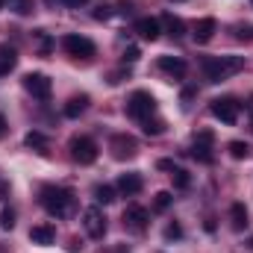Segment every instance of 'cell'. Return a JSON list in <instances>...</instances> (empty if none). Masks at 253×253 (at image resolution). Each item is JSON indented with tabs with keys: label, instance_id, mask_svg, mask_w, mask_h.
Masks as SVG:
<instances>
[{
	"label": "cell",
	"instance_id": "obj_25",
	"mask_svg": "<svg viewBox=\"0 0 253 253\" xmlns=\"http://www.w3.org/2000/svg\"><path fill=\"white\" fill-rule=\"evenodd\" d=\"M248 153H251V147H248L245 141H230V156H233V159H245Z\"/></svg>",
	"mask_w": 253,
	"mask_h": 253
},
{
	"label": "cell",
	"instance_id": "obj_32",
	"mask_svg": "<svg viewBox=\"0 0 253 253\" xmlns=\"http://www.w3.org/2000/svg\"><path fill=\"white\" fill-rule=\"evenodd\" d=\"M194 141H200V144H212V132H209V129H200V132L194 135Z\"/></svg>",
	"mask_w": 253,
	"mask_h": 253
},
{
	"label": "cell",
	"instance_id": "obj_27",
	"mask_svg": "<svg viewBox=\"0 0 253 253\" xmlns=\"http://www.w3.org/2000/svg\"><path fill=\"white\" fill-rule=\"evenodd\" d=\"M0 227H3V230H12V227H15V212H12V209H3V212H0Z\"/></svg>",
	"mask_w": 253,
	"mask_h": 253
},
{
	"label": "cell",
	"instance_id": "obj_11",
	"mask_svg": "<svg viewBox=\"0 0 253 253\" xmlns=\"http://www.w3.org/2000/svg\"><path fill=\"white\" fill-rule=\"evenodd\" d=\"M215 30H218V21H215V18H200V21L194 24V42H197V44L212 42Z\"/></svg>",
	"mask_w": 253,
	"mask_h": 253
},
{
	"label": "cell",
	"instance_id": "obj_13",
	"mask_svg": "<svg viewBox=\"0 0 253 253\" xmlns=\"http://www.w3.org/2000/svg\"><path fill=\"white\" fill-rule=\"evenodd\" d=\"M30 242H33V245L47 248V245H53V242H56V230H53L50 224H39V227H33V230H30Z\"/></svg>",
	"mask_w": 253,
	"mask_h": 253
},
{
	"label": "cell",
	"instance_id": "obj_3",
	"mask_svg": "<svg viewBox=\"0 0 253 253\" xmlns=\"http://www.w3.org/2000/svg\"><path fill=\"white\" fill-rule=\"evenodd\" d=\"M156 112V97L150 91H132L129 100H126V115L135 118V121H144Z\"/></svg>",
	"mask_w": 253,
	"mask_h": 253
},
{
	"label": "cell",
	"instance_id": "obj_6",
	"mask_svg": "<svg viewBox=\"0 0 253 253\" xmlns=\"http://www.w3.org/2000/svg\"><path fill=\"white\" fill-rule=\"evenodd\" d=\"M109 150H112V156L118 162H124V159H132L138 153V141L132 135H126V132H118V135L109 138Z\"/></svg>",
	"mask_w": 253,
	"mask_h": 253
},
{
	"label": "cell",
	"instance_id": "obj_15",
	"mask_svg": "<svg viewBox=\"0 0 253 253\" xmlns=\"http://www.w3.org/2000/svg\"><path fill=\"white\" fill-rule=\"evenodd\" d=\"M159 71H165L168 77H186V62L180 56H159Z\"/></svg>",
	"mask_w": 253,
	"mask_h": 253
},
{
	"label": "cell",
	"instance_id": "obj_39",
	"mask_svg": "<svg viewBox=\"0 0 253 253\" xmlns=\"http://www.w3.org/2000/svg\"><path fill=\"white\" fill-rule=\"evenodd\" d=\"M251 3H253V0H251Z\"/></svg>",
	"mask_w": 253,
	"mask_h": 253
},
{
	"label": "cell",
	"instance_id": "obj_29",
	"mask_svg": "<svg viewBox=\"0 0 253 253\" xmlns=\"http://www.w3.org/2000/svg\"><path fill=\"white\" fill-rule=\"evenodd\" d=\"M183 236V227L180 224H168L165 227V239H180Z\"/></svg>",
	"mask_w": 253,
	"mask_h": 253
},
{
	"label": "cell",
	"instance_id": "obj_18",
	"mask_svg": "<svg viewBox=\"0 0 253 253\" xmlns=\"http://www.w3.org/2000/svg\"><path fill=\"white\" fill-rule=\"evenodd\" d=\"M162 24H165V30H168L174 39H180V36L186 33V24H183L177 15H171V12H165V15H162Z\"/></svg>",
	"mask_w": 253,
	"mask_h": 253
},
{
	"label": "cell",
	"instance_id": "obj_1",
	"mask_svg": "<svg viewBox=\"0 0 253 253\" xmlns=\"http://www.w3.org/2000/svg\"><path fill=\"white\" fill-rule=\"evenodd\" d=\"M39 200L47 209V215H53V218H65L74 209V194L68 189H62V186H44Z\"/></svg>",
	"mask_w": 253,
	"mask_h": 253
},
{
	"label": "cell",
	"instance_id": "obj_21",
	"mask_svg": "<svg viewBox=\"0 0 253 253\" xmlns=\"http://www.w3.org/2000/svg\"><path fill=\"white\" fill-rule=\"evenodd\" d=\"M141 129H144L147 135H162V132H165V121H159V118H144V121H141Z\"/></svg>",
	"mask_w": 253,
	"mask_h": 253
},
{
	"label": "cell",
	"instance_id": "obj_23",
	"mask_svg": "<svg viewBox=\"0 0 253 253\" xmlns=\"http://www.w3.org/2000/svg\"><path fill=\"white\" fill-rule=\"evenodd\" d=\"M171 180H174V186H177V189H189V186H191V177H189V171H183V168H174V174H171Z\"/></svg>",
	"mask_w": 253,
	"mask_h": 253
},
{
	"label": "cell",
	"instance_id": "obj_35",
	"mask_svg": "<svg viewBox=\"0 0 253 253\" xmlns=\"http://www.w3.org/2000/svg\"><path fill=\"white\" fill-rule=\"evenodd\" d=\"M62 3H68V6H83L85 0H62Z\"/></svg>",
	"mask_w": 253,
	"mask_h": 253
},
{
	"label": "cell",
	"instance_id": "obj_36",
	"mask_svg": "<svg viewBox=\"0 0 253 253\" xmlns=\"http://www.w3.org/2000/svg\"><path fill=\"white\" fill-rule=\"evenodd\" d=\"M9 71H12L9 65H6V62H0V77H3V74H9Z\"/></svg>",
	"mask_w": 253,
	"mask_h": 253
},
{
	"label": "cell",
	"instance_id": "obj_20",
	"mask_svg": "<svg viewBox=\"0 0 253 253\" xmlns=\"http://www.w3.org/2000/svg\"><path fill=\"white\" fill-rule=\"evenodd\" d=\"M191 156L197 159V162H203V165H209L215 156H212V144H200V141H194V147H191Z\"/></svg>",
	"mask_w": 253,
	"mask_h": 253
},
{
	"label": "cell",
	"instance_id": "obj_38",
	"mask_svg": "<svg viewBox=\"0 0 253 253\" xmlns=\"http://www.w3.org/2000/svg\"><path fill=\"white\" fill-rule=\"evenodd\" d=\"M3 3H6V0H0V9H3Z\"/></svg>",
	"mask_w": 253,
	"mask_h": 253
},
{
	"label": "cell",
	"instance_id": "obj_19",
	"mask_svg": "<svg viewBox=\"0 0 253 253\" xmlns=\"http://www.w3.org/2000/svg\"><path fill=\"white\" fill-rule=\"evenodd\" d=\"M24 144L27 147H33V150H39V153H47V135H42V132H27V138H24Z\"/></svg>",
	"mask_w": 253,
	"mask_h": 253
},
{
	"label": "cell",
	"instance_id": "obj_5",
	"mask_svg": "<svg viewBox=\"0 0 253 253\" xmlns=\"http://www.w3.org/2000/svg\"><path fill=\"white\" fill-rule=\"evenodd\" d=\"M62 47L68 56H74V59H91L94 56V42L91 39H85V36H65L62 39Z\"/></svg>",
	"mask_w": 253,
	"mask_h": 253
},
{
	"label": "cell",
	"instance_id": "obj_8",
	"mask_svg": "<svg viewBox=\"0 0 253 253\" xmlns=\"http://www.w3.org/2000/svg\"><path fill=\"white\" fill-rule=\"evenodd\" d=\"M24 88H27L33 97L47 100V97H50V91H53V83H50L44 74H27V77H24Z\"/></svg>",
	"mask_w": 253,
	"mask_h": 253
},
{
	"label": "cell",
	"instance_id": "obj_16",
	"mask_svg": "<svg viewBox=\"0 0 253 253\" xmlns=\"http://www.w3.org/2000/svg\"><path fill=\"white\" fill-rule=\"evenodd\" d=\"M230 224H233L236 233H242L248 227V209H245V203H233L230 206Z\"/></svg>",
	"mask_w": 253,
	"mask_h": 253
},
{
	"label": "cell",
	"instance_id": "obj_34",
	"mask_svg": "<svg viewBox=\"0 0 253 253\" xmlns=\"http://www.w3.org/2000/svg\"><path fill=\"white\" fill-rule=\"evenodd\" d=\"M156 168H159V171H174V162H171V159H159Z\"/></svg>",
	"mask_w": 253,
	"mask_h": 253
},
{
	"label": "cell",
	"instance_id": "obj_24",
	"mask_svg": "<svg viewBox=\"0 0 253 253\" xmlns=\"http://www.w3.org/2000/svg\"><path fill=\"white\" fill-rule=\"evenodd\" d=\"M171 200H174V197H171V191H156V200H153V209H156V212H165V209L171 206Z\"/></svg>",
	"mask_w": 253,
	"mask_h": 253
},
{
	"label": "cell",
	"instance_id": "obj_31",
	"mask_svg": "<svg viewBox=\"0 0 253 253\" xmlns=\"http://www.w3.org/2000/svg\"><path fill=\"white\" fill-rule=\"evenodd\" d=\"M236 33H239V39H242V42H253V27H239Z\"/></svg>",
	"mask_w": 253,
	"mask_h": 253
},
{
	"label": "cell",
	"instance_id": "obj_2",
	"mask_svg": "<svg viewBox=\"0 0 253 253\" xmlns=\"http://www.w3.org/2000/svg\"><path fill=\"white\" fill-rule=\"evenodd\" d=\"M242 68H245L242 56H209V59H203V74L209 83H221V80L239 74Z\"/></svg>",
	"mask_w": 253,
	"mask_h": 253
},
{
	"label": "cell",
	"instance_id": "obj_7",
	"mask_svg": "<svg viewBox=\"0 0 253 253\" xmlns=\"http://www.w3.org/2000/svg\"><path fill=\"white\" fill-rule=\"evenodd\" d=\"M209 112H212L218 121H224V124H236V121H239V112H242V106H239L233 97H218V100H212Z\"/></svg>",
	"mask_w": 253,
	"mask_h": 253
},
{
	"label": "cell",
	"instance_id": "obj_17",
	"mask_svg": "<svg viewBox=\"0 0 253 253\" xmlns=\"http://www.w3.org/2000/svg\"><path fill=\"white\" fill-rule=\"evenodd\" d=\"M85 109H88V97H85V94H74V97L65 103V115H68V118H77V115H83Z\"/></svg>",
	"mask_w": 253,
	"mask_h": 253
},
{
	"label": "cell",
	"instance_id": "obj_28",
	"mask_svg": "<svg viewBox=\"0 0 253 253\" xmlns=\"http://www.w3.org/2000/svg\"><path fill=\"white\" fill-rule=\"evenodd\" d=\"M9 9H15L18 15H27L30 12V0H9Z\"/></svg>",
	"mask_w": 253,
	"mask_h": 253
},
{
	"label": "cell",
	"instance_id": "obj_10",
	"mask_svg": "<svg viewBox=\"0 0 253 253\" xmlns=\"http://www.w3.org/2000/svg\"><path fill=\"white\" fill-rule=\"evenodd\" d=\"M147 221H150V215H147V209H144V206H126V212H124V224L129 227V230L141 233V230L147 227Z\"/></svg>",
	"mask_w": 253,
	"mask_h": 253
},
{
	"label": "cell",
	"instance_id": "obj_14",
	"mask_svg": "<svg viewBox=\"0 0 253 253\" xmlns=\"http://www.w3.org/2000/svg\"><path fill=\"white\" fill-rule=\"evenodd\" d=\"M141 189H144L141 174L129 171V174H121V177H118V191H121V194H138Z\"/></svg>",
	"mask_w": 253,
	"mask_h": 253
},
{
	"label": "cell",
	"instance_id": "obj_22",
	"mask_svg": "<svg viewBox=\"0 0 253 253\" xmlns=\"http://www.w3.org/2000/svg\"><path fill=\"white\" fill-rule=\"evenodd\" d=\"M94 200L97 203H112L115 200V189L112 186H94Z\"/></svg>",
	"mask_w": 253,
	"mask_h": 253
},
{
	"label": "cell",
	"instance_id": "obj_30",
	"mask_svg": "<svg viewBox=\"0 0 253 253\" xmlns=\"http://www.w3.org/2000/svg\"><path fill=\"white\" fill-rule=\"evenodd\" d=\"M138 56H141V53H138V47H132V44L124 50V62H135Z\"/></svg>",
	"mask_w": 253,
	"mask_h": 253
},
{
	"label": "cell",
	"instance_id": "obj_26",
	"mask_svg": "<svg viewBox=\"0 0 253 253\" xmlns=\"http://www.w3.org/2000/svg\"><path fill=\"white\" fill-rule=\"evenodd\" d=\"M0 62H6L9 68H15V62H18V56H15V50L3 44V47H0Z\"/></svg>",
	"mask_w": 253,
	"mask_h": 253
},
{
	"label": "cell",
	"instance_id": "obj_9",
	"mask_svg": "<svg viewBox=\"0 0 253 253\" xmlns=\"http://www.w3.org/2000/svg\"><path fill=\"white\" fill-rule=\"evenodd\" d=\"M83 227H85V233L91 236V239H103V233H106V218H103V212L100 209H85L83 212Z\"/></svg>",
	"mask_w": 253,
	"mask_h": 253
},
{
	"label": "cell",
	"instance_id": "obj_37",
	"mask_svg": "<svg viewBox=\"0 0 253 253\" xmlns=\"http://www.w3.org/2000/svg\"><path fill=\"white\" fill-rule=\"evenodd\" d=\"M3 132H6V121H3V118H0V135H3Z\"/></svg>",
	"mask_w": 253,
	"mask_h": 253
},
{
	"label": "cell",
	"instance_id": "obj_33",
	"mask_svg": "<svg viewBox=\"0 0 253 253\" xmlns=\"http://www.w3.org/2000/svg\"><path fill=\"white\" fill-rule=\"evenodd\" d=\"M109 15H112V12H109V6H97V9H94V18H97V21H106Z\"/></svg>",
	"mask_w": 253,
	"mask_h": 253
},
{
	"label": "cell",
	"instance_id": "obj_12",
	"mask_svg": "<svg viewBox=\"0 0 253 253\" xmlns=\"http://www.w3.org/2000/svg\"><path fill=\"white\" fill-rule=\"evenodd\" d=\"M135 33H138L144 42H156L162 30H159V21H156V18H138V21H135Z\"/></svg>",
	"mask_w": 253,
	"mask_h": 253
},
{
	"label": "cell",
	"instance_id": "obj_4",
	"mask_svg": "<svg viewBox=\"0 0 253 253\" xmlns=\"http://www.w3.org/2000/svg\"><path fill=\"white\" fill-rule=\"evenodd\" d=\"M68 147H71V159H74V162H80V165L97 162V144H94V138H88V135H74Z\"/></svg>",
	"mask_w": 253,
	"mask_h": 253
}]
</instances>
